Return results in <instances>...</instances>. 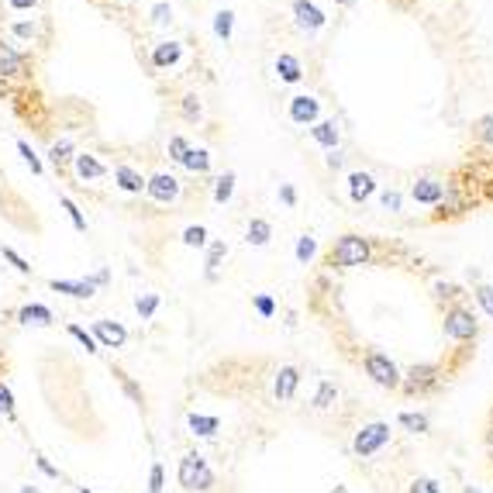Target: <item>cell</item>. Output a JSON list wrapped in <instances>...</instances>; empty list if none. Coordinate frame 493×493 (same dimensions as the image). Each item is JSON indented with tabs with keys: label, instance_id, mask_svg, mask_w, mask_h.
<instances>
[{
	"label": "cell",
	"instance_id": "44",
	"mask_svg": "<svg viewBox=\"0 0 493 493\" xmlns=\"http://www.w3.org/2000/svg\"><path fill=\"white\" fill-rule=\"evenodd\" d=\"M0 411L14 417V397H11V387H4V383H0Z\"/></svg>",
	"mask_w": 493,
	"mask_h": 493
},
{
	"label": "cell",
	"instance_id": "35",
	"mask_svg": "<svg viewBox=\"0 0 493 493\" xmlns=\"http://www.w3.org/2000/svg\"><path fill=\"white\" fill-rule=\"evenodd\" d=\"M62 208H66V214H69V221H73V228H76V232H86V217L79 214V208H76V204H73V200H69V197H62Z\"/></svg>",
	"mask_w": 493,
	"mask_h": 493
},
{
	"label": "cell",
	"instance_id": "48",
	"mask_svg": "<svg viewBox=\"0 0 493 493\" xmlns=\"http://www.w3.org/2000/svg\"><path fill=\"white\" fill-rule=\"evenodd\" d=\"M280 200H283L286 208H297V190L290 183H280Z\"/></svg>",
	"mask_w": 493,
	"mask_h": 493
},
{
	"label": "cell",
	"instance_id": "31",
	"mask_svg": "<svg viewBox=\"0 0 493 493\" xmlns=\"http://www.w3.org/2000/svg\"><path fill=\"white\" fill-rule=\"evenodd\" d=\"M21 69H25V59L21 55H14V52L0 55V73L4 76H21Z\"/></svg>",
	"mask_w": 493,
	"mask_h": 493
},
{
	"label": "cell",
	"instance_id": "19",
	"mask_svg": "<svg viewBox=\"0 0 493 493\" xmlns=\"http://www.w3.org/2000/svg\"><path fill=\"white\" fill-rule=\"evenodd\" d=\"M73 169H76L79 180H101V176H107V166L101 162L97 156H76V162H73Z\"/></svg>",
	"mask_w": 493,
	"mask_h": 493
},
{
	"label": "cell",
	"instance_id": "38",
	"mask_svg": "<svg viewBox=\"0 0 493 493\" xmlns=\"http://www.w3.org/2000/svg\"><path fill=\"white\" fill-rule=\"evenodd\" d=\"M186 149H190V142H186L183 135H173V138H169V159H173V162H180V159L186 156Z\"/></svg>",
	"mask_w": 493,
	"mask_h": 493
},
{
	"label": "cell",
	"instance_id": "56",
	"mask_svg": "<svg viewBox=\"0 0 493 493\" xmlns=\"http://www.w3.org/2000/svg\"><path fill=\"white\" fill-rule=\"evenodd\" d=\"M463 493H480V487H466V490H463Z\"/></svg>",
	"mask_w": 493,
	"mask_h": 493
},
{
	"label": "cell",
	"instance_id": "46",
	"mask_svg": "<svg viewBox=\"0 0 493 493\" xmlns=\"http://www.w3.org/2000/svg\"><path fill=\"white\" fill-rule=\"evenodd\" d=\"M4 259H11V266H14L18 273H31V266H28V262L21 259V256H18L14 249H7V245H4Z\"/></svg>",
	"mask_w": 493,
	"mask_h": 493
},
{
	"label": "cell",
	"instance_id": "42",
	"mask_svg": "<svg viewBox=\"0 0 493 493\" xmlns=\"http://www.w3.org/2000/svg\"><path fill=\"white\" fill-rule=\"evenodd\" d=\"M18 152L25 156V162L31 166V173H42V162H38V156L31 152V145H28V142H18Z\"/></svg>",
	"mask_w": 493,
	"mask_h": 493
},
{
	"label": "cell",
	"instance_id": "49",
	"mask_svg": "<svg viewBox=\"0 0 493 493\" xmlns=\"http://www.w3.org/2000/svg\"><path fill=\"white\" fill-rule=\"evenodd\" d=\"M152 18H156L159 25H166V21L173 18V7H169V4H156V7H152Z\"/></svg>",
	"mask_w": 493,
	"mask_h": 493
},
{
	"label": "cell",
	"instance_id": "43",
	"mask_svg": "<svg viewBox=\"0 0 493 493\" xmlns=\"http://www.w3.org/2000/svg\"><path fill=\"white\" fill-rule=\"evenodd\" d=\"M380 204H383V210H390V214H397L404 200H400V193H397V190H387V193L380 197Z\"/></svg>",
	"mask_w": 493,
	"mask_h": 493
},
{
	"label": "cell",
	"instance_id": "33",
	"mask_svg": "<svg viewBox=\"0 0 493 493\" xmlns=\"http://www.w3.org/2000/svg\"><path fill=\"white\" fill-rule=\"evenodd\" d=\"M135 307L142 314V321H149V317L159 311V293H142V297L135 300Z\"/></svg>",
	"mask_w": 493,
	"mask_h": 493
},
{
	"label": "cell",
	"instance_id": "2",
	"mask_svg": "<svg viewBox=\"0 0 493 493\" xmlns=\"http://www.w3.org/2000/svg\"><path fill=\"white\" fill-rule=\"evenodd\" d=\"M369 262V242L363 234H345L338 238V245L332 249V266L338 269H352V266H366Z\"/></svg>",
	"mask_w": 493,
	"mask_h": 493
},
{
	"label": "cell",
	"instance_id": "15",
	"mask_svg": "<svg viewBox=\"0 0 493 493\" xmlns=\"http://www.w3.org/2000/svg\"><path fill=\"white\" fill-rule=\"evenodd\" d=\"M311 138L321 145V149L335 152V149H338V121H314V125H311Z\"/></svg>",
	"mask_w": 493,
	"mask_h": 493
},
{
	"label": "cell",
	"instance_id": "47",
	"mask_svg": "<svg viewBox=\"0 0 493 493\" xmlns=\"http://www.w3.org/2000/svg\"><path fill=\"white\" fill-rule=\"evenodd\" d=\"M149 493H162V466L152 463V472H149Z\"/></svg>",
	"mask_w": 493,
	"mask_h": 493
},
{
	"label": "cell",
	"instance_id": "18",
	"mask_svg": "<svg viewBox=\"0 0 493 493\" xmlns=\"http://www.w3.org/2000/svg\"><path fill=\"white\" fill-rule=\"evenodd\" d=\"M186 428H190V435H197V438H214V435H217V428H221V417H214V414H190Z\"/></svg>",
	"mask_w": 493,
	"mask_h": 493
},
{
	"label": "cell",
	"instance_id": "53",
	"mask_svg": "<svg viewBox=\"0 0 493 493\" xmlns=\"http://www.w3.org/2000/svg\"><path fill=\"white\" fill-rule=\"evenodd\" d=\"M14 31H18V35H25V38H28V35H35V28H31V25H18Z\"/></svg>",
	"mask_w": 493,
	"mask_h": 493
},
{
	"label": "cell",
	"instance_id": "37",
	"mask_svg": "<svg viewBox=\"0 0 493 493\" xmlns=\"http://www.w3.org/2000/svg\"><path fill=\"white\" fill-rule=\"evenodd\" d=\"M69 335L76 338V341L83 345V348H86V352H101V348H97V341H94V335H90V332H83L79 324H69Z\"/></svg>",
	"mask_w": 493,
	"mask_h": 493
},
{
	"label": "cell",
	"instance_id": "30",
	"mask_svg": "<svg viewBox=\"0 0 493 493\" xmlns=\"http://www.w3.org/2000/svg\"><path fill=\"white\" fill-rule=\"evenodd\" d=\"M183 245H190V249H204V245H208V228H204V225H190V228L183 232Z\"/></svg>",
	"mask_w": 493,
	"mask_h": 493
},
{
	"label": "cell",
	"instance_id": "58",
	"mask_svg": "<svg viewBox=\"0 0 493 493\" xmlns=\"http://www.w3.org/2000/svg\"><path fill=\"white\" fill-rule=\"evenodd\" d=\"M79 493H94V490H86V487H83V490H79Z\"/></svg>",
	"mask_w": 493,
	"mask_h": 493
},
{
	"label": "cell",
	"instance_id": "57",
	"mask_svg": "<svg viewBox=\"0 0 493 493\" xmlns=\"http://www.w3.org/2000/svg\"><path fill=\"white\" fill-rule=\"evenodd\" d=\"M335 4H352V0H335Z\"/></svg>",
	"mask_w": 493,
	"mask_h": 493
},
{
	"label": "cell",
	"instance_id": "7",
	"mask_svg": "<svg viewBox=\"0 0 493 493\" xmlns=\"http://www.w3.org/2000/svg\"><path fill=\"white\" fill-rule=\"evenodd\" d=\"M293 21L300 31H321L324 28V11L314 4V0H293Z\"/></svg>",
	"mask_w": 493,
	"mask_h": 493
},
{
	"label": "cell",
	"instance_id": "22",
	"mask_svg": "<svg viewBox=\"0 0 493 493\" xmlns=\"http://www.w3.org/2000/svg\"><path fill=\"white\" fill-rule=\"evenodd\" d=\"M335 404H338V387L332 380H321V383H317V393H314V407H317V411H332Z\"/></svg>",
	"mask_w": 493,
	"mask_h": 493
},
{
	"label": "cell",
	"instance_id": "29",
	"mask_svg": "<svg viewBox=\"0 0 493 493\" xmlns=\"http://www.w3.org/2000/svg\"><path fill=\"white\" fill-rule=\"evenodd\" d=\"M232 31H234V14L232 11H217V14H214V35H217L221 42H228Z\"/></svg>",
	"mask_w": 493,
	"mask_h": 493
},
{
	"label": "cell",
	"instance_id": "34",
	"mask_svg": "<svg viewBox=\"0 0 493 493\" xmlns=\"http://www.w3.org/2000/svg\"><path fill=\"white\" fill-rule=\"evenodd\" d=\"M476 138H480L483 145H493V114H487V118L476 121Z\"/></svg>",
	"mask_w": 493,
	"mask_h": 493
},
{
	"label": "cell",
	"instance_id": "10",
	"mask_svg": "<svg viewBox=\"0 0 493 493\" xmlns=\"http://www.w3.org/2000/svg\"><path fill=\"white\" fill-rule=\"evenodd\" d=\"M297 387H300V369L297 366H280L276 373V383H273V393L280 404H290L297 397Z\"/></svg>",
	"mask_w": 493,
	"mask_h": 493
},
{
	"label": "cell",
	"instance_id": "28",
	"mask_svg": "<svg viewBox=\"0 0 493 493\" xmlns=\"http://www.w3.org/2000/svg\"><path fill=\"white\" fill-rule=\"evenodd\" d=\"M232 193H234V173L228 169V173H221L217 183H214V200H217V204H228Z\"/></svg>",
	"mask_w": 493,
	"mask_h": 493
},
{
	"label": "cell",
	"instance_id": "14",
	"mask_svg": "<svg viewBox=\"0 0 493 493\" xmlns=\"http://www.w3.org/2000/svg\"><path fill=\"white\" fill-rule=\"evenodd\" d=\"M373 193H376V180H373L369 173H352V176H348V197H352L356 204H366Z\"/></svg>",
	"mask_w": 493,
	"mask_h": 493
},
{
	"label": "cell",
	"instance_id": "27",
	"mask_svg": "<svg viewBox=\"0 0 493 493\" xmlns=\"http://www.w3.org/2000/svg\"><path fill=\"white\" fill-rule=\"evenodd\" d=\"M225 256H228V245L225 242H210V249H208V280L210 283L217 280V266H221Z\"/></svg>",
	"mask_w": 493,
	"mask_h": 493
},
{
	"label": "cell",
	"instance_id": "3",
	"mask_svg": "<svg viewBox=\"0 0 493 493\" xmlns=\"http://www.w3.org/2000/svg\"><path fill=\"white\" fill-rule=\"evenodd\" d=\"M390 445V424L383 421H373V424H366L356 431V441H352V452L359 455V459H369V455H376L380 448H387Z\"/></svg>",
	"mask_w": 493,
	"mask_h": 493
},
{
	"label": "cell",
	"instance_id": "50",
	"mask_svg": "<svg viewBox=\"0 0 493 493\" xmlns=\"http://www.w3.org/2000/svg\"><path fill=\"white\" fill-rule=\"evenodd\" d=\"M35 466L42 469L45 476H52V480H59V469H55V466H49V459H42V455H38V459H35Z\"/></svg>",
	"mask_w": 493,
	"mask_h": 493
},
{
	"label": "cell",
	"instance_id": "23",
	"mask_svg": "<svg viewBox=\"0 0 493 493\" xmlns=\"http://www.w3.org/2000/svg\"><path fill=\"white\" fill-rule=\"evenodd\" d=\"M18 321H21V324H52V311L42 307V304H25V307L18 311Z\"/></svg>",
	"mask_w": 493,
	"mask_h": 493
},
{
	"label": "cell",
	"instance_id": "39",
	"mask_svg": "<svg viewBox=\"0 0 493 493\" xmlns=\"http://www.w3.org/2000/svg\"><path fill=\"white\" fill-rule=\"evenodd\" d=\"M411 493H441L438 480H431V476H421V480H414L411 483Z\"/></svg>",
	"mask_w": 493,
	"mask_h": 493
},
{
	"label": "cell",
	"instance_id": "5",
	"mask_svg": "<svg viewBox=\"0 0 493 493\" xmlns=\"http://www.w3.org/2000/svg\"><path fill=\"white\" fill-rule=\"evenodd\" d=\"M476 335H480V321H476L472 311L452 307V311L445 314V338H452V341H472Z\"/></svg>",
	"mask_w": 493,
	"mask_h": 493
},
{
	"label": "cell",
	"instance_id": "11",
	"mask_svg": "<svg viewBox=\"0 0 493 493\" xmlns=\"http://www.w3.org/2000/svg\"><path fill=\"white\" fill-rule=\"evenodd\" d=\"M317 110H321V104L314 101L311 94H297L290 101V121L293 125H314L317 121Z\"/></svg>",
	"mask_w": 493,
	"mask_h": 493
},
{
	"label": "cell",
	"instance_id": "9",
	"mask_svg": "<svg viewBox=\"0 0 493 493\" xmlns=\"http://www.w3.org/2000/svg\"><path fill=\"white\" fill-rule=\"evenodd\" d=\"M94 341H101L104 348H121L125 341H128V332H125V324H118V321H94Z\"/></svg>",
	"mask_w": 493,
	"mask_h": 493
},
{
	"label": "cell",
	"instance_id": "12",
	"mask_svg": "<svg viewBox=\"0 0 493 493\" xmlns=\"http://www.w3.org/2000/svg\"><path fill=\"white\" fill-rule=\"evenodd\" d=\"M411 197H414L417 204H428V208H438L441 200H445V183L438 180H417L414 186H411Z\"/></svg>",
	"mask_w": 493,
	"mask_h": 493
},
{
	"label": "cell",
	"instance_id": "6",
	"mask_svg": "<svg viewBox=\"0 0 493 493\" xmlns=\"http://www.w3.org/2000/svg\"><path fill=\"white\" fill-rule=\"evenodd\" d=\"M400 387L407 393H424V390L438 387V366L435 363H421L407 373V380H400Z\"/></svg>",
	"mask_w": 493,
	"mask_h": 493
},
{
	"label": "cell",
	"instance_id": "24",
	"mask_svg": "<svg viewBox=\"0 0 493 493\" xmlns=\"http://www.w3.org/2000/svg\"><path fill=\"white\" fill-rule=\"evenodd\" d=\"M183 169H190V173H208L210 169V156L204 149H186V156L180 159Z\"/></svg>",
	"mask_w": 493,
	"mask_h": 493
},
{
	"label": "cell",
	"instance_id": "41",
	"mask_svg": "<svg viewBox=\"0 0 493 493\" xmlns=\"http://www.w3.org/2000/svg\"><path fill=\"white\" fill-rule=\"evenodd\" d=\"M183 118H190V121H197V118H200V101H197L193 94H186V97H183Z\"/></svg>",
	"mask_w": 493,
	"mask_h": 493
},
{
	"label": "cell",
	"instance_id": "13",
	"mask_svg": "<svg viewBox=\"0 0 493 493\" xmlns=\"http://www.w3.org/2000/svg\"><path fill=\"white\" fill-rule=\"evenodd\" d=\"M49 286H52L55 293H69V297H76V300H90V297L97 293L94 276H90V280H52Z\"/></svg>",
	"mask_w": 493,
	"mask_h": 493
},
{
	"label": "cell",
	"instance_id": "20",
	"mask_svg": "<svg viewBox=\"0 0 493 493\" xmlns=\"http://www.w3.org/2000/svg\"><path fill=\"white\" fill-rule=\"evenodd\" d=\"M269 238H273V225H269L266 217H252L249 228H245V242L256 245V249H262V245H269Z\"/></svg>",
	"mask_w": 493,
	"mask_h": 493
},
{
	"label": "cell",
	"instance_id": "8",
	"mask_svg": "<svg viewBox=\"0 0 493 493\" xmlns=\"http://www.w3.org/2000/svg\"><path fill=\"white\" fill-rule=\"evenodd\" d=\"M145 190H149V197L159 200V204H173L180 197V180L169 176V173H156L152 180H145Z\"/></svg>",
	"mask_w": 493,
	"mask_h": 493
},
{
	"label": "cell",
	"instance_id": "55",
	"mask_svg": "<svg viewBox=\"0 0 493 493\" xmlns=\"http://www.w3.org/2000/svg\"><path fill=\"white\" fill-rule=\"evenodd\" d=\"M487 445H490V448H493V428H490V431H487Z\"/></svg>",
	"mask_w": 493,
	"mask_h": 493
},
{
	"label": "cell",
	"instance_id": "45",
	"mask_svg": "<svg viewBox=\"0 0 493 493\" xmlns=\"http://www.w3.org/2000/svg\"><path fill=\"white\" fill-rule=\"evenodd\" d=\"M435 297H438V300H455V297H459V286L455 283H435Z\"/></svg>",
	"mask_w": 493,
	"mask_h": 493
},
{
	"label": "cell",
	"instance_id": "40",
	"mask_svg": "<svg viewBox=\"0 0 493 493\" xmlns=\"http://www.w3.org/2000/svg\"><path fill=\"white\" fill-rule=\"evenodd\" d=\"M69 152H73V142H69V138L55 142V145H52V162H55V166H62V162L69 159Z\"/></svg>",
	"mask_w": 493,
	"mask_h": 493
},
{
	"label": "cell",
	"instance_id": "17",
	"mask_svg": "<svg viewBox=\"0 0 493 493\" xmlns=\"http://www.w3.org/2000/svg\"><path fill=\"white\" fill-rule=\"evenodd\" d=\"M276 76L283 79V83H300L304 79V66H300V59L297 55H276Z\"/></svg>",
	"mask_w": 493,
	"mask_h": 493
},
{
	"label": "cell",
	"instance_id": "21",
	"mask_svg": "<svg viewBox=\"0 0 493 493\" xmlns=\"http://www.w3.org/2000/svg\"><path fill=\"white\" fill-rule=\"evenodd\" d=\"M114 180L121 190H128V193H142L145 190V180H142V173H135L131 166H118L114 169Z\"/></svg>",
	"mask_w": 493,
	"mask_h": 493
},
{
	"label": "cell",
	"instance_id": "26",
	"mask_svg": "<svg viewBox=\"0 0 493 493\" xmlns=\"http://www.w3.org/2000/svg\"><path fill=\"white\" fill-rule=\"evenodd\" d=\"M293 256H297V262H300V266H307V262L317 256V238H314V234H300V238H297V249H293Z\"/></svg>",
	"mask_w": 493,
	"mask_h": 493
},
{
	"label": "cell",
	"instance_id": "4",
	"mask_svg": "<svg viewBox=\"0 0 493 493\" xmlns=\"http://www.w3.org/2000/svg\"><path fill=\"white\" fill-rule=\"evenodd\" d=\"M366 376L383 390L400 387V369H397V363H393L390 356H383V352H369V356H366Z\"/></svg>",
	"mask_w": 493,
	"mask_h": 493
},
{
	"label": "cell",
	"instance_id": "32",
	"mask_svg": "<svg viewBox=\"0 0 493 493\" xmlns=\"http://www.w3.org/2000/svg\"><path fill=\"white\" fill-rule=\"evenodd\" d=\"M472 297H476V304L483 307V314L493 317V286L490 283H480L476 290H472Z\"/></svg>",
	"mask_w": 493,
	"mask_h": 493
},
{
	"label": "cell",
	"instance_id": "25",
	"mask_svg": "<svg viewBox=\"0 0 493 493\" xmlns=\"http://www.w3.org/2000/svg\"><path fill=\"white\" fill-rule=\"evenodd\" d=\"M397 421H400V428H407L411 435H428V428H431L428 414H414V411H404Z\"/></svg>",
	"mask_w": 493,
	"mask_h": 493
},
{
	"label": "cell",
	"instance_id": "16",
	"mask_svg": "<svg viewBox=\"0 0 493 493\" xmlns=\"http://www.w3.org/2000/svg\"><path fill=\"white\" fill-rule=\"evenodd\" d=\"M183 55V45L180 42H159L156 49H152V66L159 69H169V66H176Z\"/></svg>",
	"mask_w": 493,
	"mask_h": 493
},
{
	"label": "cell",
	"instance_id": "36",
	"mask_svg": "<svg viewBox=\"0 0 493 493\" xmlns=\"http://www.w3.org/2000/svg\"><path fill=\"white\" fill-rule=\"evenodd\" d=\"M252 304H256V311H259L262 317H273V314H276V300H273L269 293H256Z\"/></svg>",
	"mask_w": 493,
	"mask_h": 493
},
{
	"label": "cell",
	"instance_id": "1",
	"mask_svg": "<svg viewBox=\"0 0 493 493\" xmlns=\"http://www.w3.org/2000/svg\"><path fill=\"white\" fill-rule=\"evenodd\" d=\"M180 487L186 493H210L214 490V472L200 452H186L180 459Z\"/></svg>",
	"mask_w": 493,
	"mask_h": 493
},
{
	"label": "cell",
	"instance_id": "52",
	"mask_svg": "<svg viewBox=\"0 0 493 493\" xmlns=\"http://www.w3.org/2000/svg\"><path fill=\"white\" fill-rule=\"evenodd\" d=\"M328 166H332V169H338V166H341V156H338V149L332 152V156H328Z\"/></svg>",
	"mask_w": 493,
	"mask_h": 493
},
{
	"label": "cell",
	"instance_id": "51",
	"mask_svg": "<svg viewBox=\"0 0 493 493\" xmlns=\"http://www.w3.org/2000/svg\"><path fill=\"white\" fill-rule=\"evenodd\" d=\"M7 4H11L14 11H28V7H35L38 0H7Z\"/></svg>",
	"mask_w": 493,
	"mask_h": 493
},
{
	"label": "cell",
	"instance_id": "54",
	"mask_svg": "<svg viewBox=\"0 0 493 493\" xmlns=\"http://www.w3.org/2000/svg\"><path fill=\"white\" fill-rule=\"evenodd\" d=\"M21 493H42V490H35V487H21Z\"/></svg>",
	"mask_w": 493,
	"mask_h": 493
}]
</instances>
